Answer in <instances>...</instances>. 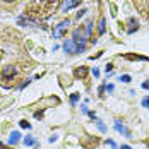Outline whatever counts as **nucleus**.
Here are the masks:
<instances>
[{
	"label": "nucleus",
	"mask_w": 149,
	"mask_h": 149,
	"mask_svg": "<svg viewBox=\"0 0 149 149\" xmlns=\"http://www.w3.org/2000/svg\"><path fill=\"white\" fill-rule=\"evenodd\" d=\"M69 26H70V19H63L58 26H55V28H53V38H62V36L67 33Z\"/></svg>",
	"instance_id": "f257e3e1"
},
{
	"label": "nucleus",
	"mask_w": 149,
	"mask_h": 149,
	"mask_svg": "<svg viewBox=\"0 0 149 149\" xmlns=\"http://www.w3.org/2000/svg\"><path fill=\"white\" fill-rule=\"evenodd\" d=\"M88 38H89V34L86 33V29H75L72 33V40H74L75 43H86Z\"/></svg>",
	"instance_id": "f03ea898"
},
{
	"label": "nucleus",
	"mask_w": 149,
	"mask_h": 149,
	"mask_svg": "<svg viewBox=\"0 0 149 149\" xmlns=\"http://www.w3.org/2000/svg\"><path fill=\"white\" fill-rule=\"evenodd\" d=\"M113 125H115V130H117L118 134L125 135V137H132V132H130L123 123H120V120H115V123H113Z\"/></svg>",
	"instance_id": "7ed1b4c3"
},
{
	"label": "nucleus",
	"mask_w": 149,
	"mask_h": 149,
	"mask_svg": "<svg viewBox=\"0 0 149 149\" xmlns=\"http://www.w3.org/2000/svg\"><path fill=\"white\" fill-rule=\"evenodd\" d=\"M62 48H63V52H65L67 55H75V43H74V40H67V41H63Z\"/></svg>",
	"instance_id": "20e7f679"
},
{
	"label": "nucleus",
	"mask_w": 149,
	"mask_h": 149,
	"mask_svg": "<svg viewBox=\"0 0 149 149\" xmlns=\"http://www.w3.org/2000/svg\"><path fill=\"white\" fill-rule=\"evenodd\" d=\"M15 74H17V69L12 67V65H7V67L2 69V77H3V79H12Z\"/></svg>",
	"instance_id": "39448f33"
},
{
	"label": "nucleus",
	"mask_w": 149,
	"mask_h": 149,
	"mask_svg": "<svg viewBox=\"0 0 149 149\" xmlns=\"http://www.w3.org/2000/svg\"><path fill=\"white\" fill-rule=\"evenodd\" d=\"M81 2H82V0H65V2H63V5H62V12H69L70 9L77 7Z\"/></svg>",
	"instance_id": "423d86ee"
},
{
	"label": "nucleus",
	"mask_w": 149,
	"mask_h": 149,
	"mask_svg": "<svg viewBox=\"0 0 149 149\" xmlns=\"http://www.w3.org/2000/svg\"><path fill=\"white\" fill-rule=\"evenodd\" d=\"M137 29H139V21L134 19V17H130V19H129V28H127V33H129V34H132V33L137 31Z\"/></svg>",
	"instance_id": "0eeeda50"
},
{
	"label": "nucleus",
	"mask_w": 149,
	"mask_h": 149,
	"mask_svg": "<svg viewBox=\"0 0 149 149\" xmlns=\"http://www.w3.org/2000/svg\"><path fill=\"white\" fill-rule=\"evenodd\" d=\"M19 141H21V134H19L17 130H14V132L10 134V137H9V144H10V146H15Z\"/></svg>",
	"instance_id": "6e6552de"
},
{
	"label": "nucleus",
	"mask_w": 149,
	"mask_h": 149,
	"mask_svg": "<svg viewBox=\"0 0 149 149\" xmlns=\"http://www.w3.org/2000/svg\"><path fill=\"white\" fill-rule=\"evenodd\" d=\"M104 31H106V19L101 17V19H100V26H98V33H100V34H104Z\"/></svg>",
	"instance_id": "1a4fd4ad"
},
{
	"label": "nucleus",
	"mask_w": 149,
	"mask_h": 149,
	"mask_svg": "<svg viewBox=\"0 0 149 149\" xmlns=\"http://www.w3.org/2000/svg\"><path fill=\"white\" fill-rule=\"evenodd\" d=\"M86 74H88V69L86 67H79L75 70V77H86Z\"/></svg>",
	"instance_id": "9d476101"
},
{
	"label": "nucleus",
	"mask_w": 149,
	"mask_h": 149,
	"mask_svg": "<svg viewBox=\"0 0 149 149\" xmlns=\"http://www.w3.org/2000/svg\"><path fill=\"white\" fill-rule=\"evenodd\" d=\"M82 52H86V43H75V53H82Z\"/></svg>",
	"instance_id": "9b49d317"
},
{
	"label": "nucleus",
	"mask_w": 149,
	"mask_h": 149,
	"mask_svg": "<svg viewBox=\"0 0 149 149\" xmlns=\"http://www.w3.org/2000/svg\"><path fill=\"white\" fill-rule=\"evenodd\" d=\"M94 123H96V127H98V130H100V132H103V134L106 132V125H104L101 120H96Z\"/></svg>",
	"instance_id": "f8f14e48"
},
{
	"label": "nucleus",
	"mask_w": 149,
	"mask_h": 149,
	"mask_svg": "<svg viewBox=\"0 0 149 149\" xmlns=\"http://www.w3.org/2000/svg\"><path fill=\"white\" fill-rule=\"evenodd\" d=\"M79 98H81V94H79V93H74V94H70V103H72V106H75V104H77Z\"/></svg>",
	"instance_id": "ddd939ff"
},
{
	"label": "nucleus",
	"mask_w": 149,
	"mask_h": 149,
	"mask_svg": "<svg viewBox=\"0 0 149 149\" xmlns=\"http://www.w3.org/2000/svg\"><path fill=\"white\" fill-rule=\"evenodd\" d=\"M24 144H26V146H34V144H36V139H34V137H26V139H24Z\"/></svg>",
	"instance_id": "4468645a"
},
{
	"label": "nucleus",
	"mask_w": 149,
	"mask_h": 149,
	"mask_svg": "<svg viewBox=\"0 0 149 149\" xmlns=\"http://www.w3.org/2000/svg\"><path fill=\"white\" fill-rule=\"evenodd\" d=\"M120 81H122V82H125V84H129V82L132 81V77H130L129 74H123V75H120Z\"/></svg>",
	"instance_id": "2eb2a0df"
},
{
	"label": "nucleus",
	"mask_w": 149,
	"mask_h": 149,
	"mask_svg": "<svg viewBox=\"0 0 149 149\" xmlns=\"http://www.w3.org/2000/svg\"><path fill=\"white\" fill-rule=\"evenodd\" d=\"M19 125H21L22 129H28V130L31 129V123H29V122H26V120H21V122H19Z\"/></svg>",
	"instance_id": "dca6fc26"
},
{
	"label": "nucleus",
	"mask_w": 149,
	"mask_h": 149,
	"mask_svg": "<svg viewBox=\"0 0 149 149\" xmlns=\"http://www.w3.org/2000/svg\"><path fill=\"white\" fill-rule=\"evenodd\" d=\"M104 72H106V74H111V72H113V63H106V65H104Z\"/></svg>",
	"instance_id": "f3484780"
},
{
	"label": "nucleus",
	"mask_w": 149,
	"mask_h": 149,
	"mask_svg": "<svg viewBox=\"0 0 149 149\" xmlns=\"http://www.w3.org/2000/svg\"><path fill=\"white\" fill-rule=\"evenodd\" d=\"M104 91H106V86H104V84H101V86L98 88V94H100V96H104Z\"/></svg>",
	"instance_id": "a211bd4d"
},
{
	"label": "nucleus",
	"mask_w": 149,
	"mask_h": 149,
	"mask_svg": "<svg viewBox=\"0 0 149 149\" xmlns=\"http://www.w3.org/2000/svg\"><path fill=\"white\" fill-rule=\"evenodd\" d=\"M91 31H93V21H89V22L86 24V33H88V34H91Z\"/></svg>",
	"instance_id": "6ab92c4d"
},
{
	"label": "nucleus",
	"mask_w": 149,
	"mask_h": 149,
	"mask_svg": "<svg viewBox=\"0 0 149 149\" xmlns=\"http://www.w3.org/2000/svg\"><path fill=\"white\" fill-rule=\"evenodd\" d=\"M106 144H110V146H111L113 149H118V146L115 144V141H113V139H108V141H106Z\"/></svg>",
	"instance_id": "aec40b11"
},
{
	"label": "nucleus",
	"mask_w": 149,
	"mask_h": 149,
	"mask_svg": "<svg viewBox=\"0 0 149 149\" xmlns=\"http://www.w3.org/2000/svg\"><path fill=\"white\" fill-rule=\"evenodd\" d=\"M142 106H144V108H148V110H149V96H146V98L142 100Z\"/></svg>",
	"instance_id": "412c9836"
},
{
	"label": "nucleus",
	"mask_w": 149,
	"mask_h": 149,
	"mask_svg": "<svg viewBox=\"0 0 149 149\" xmlns=\"http://www.w3.org/2000/svg\"><path fill=\"white\" fill-rule=\"evenodd\" d=\"M115 91V86L113 84H106V93H113Z\"/></svg>",
	"instance_id": "4be33fe9"
},
{
	"label": "nucleus",
	"mask_w": 149,
	"mask_h": 149,
	"mask_svg": "<svg viewBox=\"0 0 149 149\" xmlns=\"http://www.w3.org/2000/svg\"><path fill=\"white\" fill-rule=\"evenodd\" d=\"M81 111H82L84 115H88V113H89V110H88V106H86V104H81Z\"/></svg>",
	"instance_id": "5701e85b"
},
{
	"label": "nucleus",
	"mask_w": 149,
	"mask_h": 149,
	"mask_svg": "<svg viewBox=\"0 0 149 149\" xmlns=\"http://www.w3.org/2000/svg\"><path fill=\"white\" fill-rule=\"evenodd\" d=\"M29 82H31V79H26V81H24V82H22V84L19 86V89H24V88H26V86H28Z\"/></svg>",
	"instance_id": "b1692460"
},
{
	"label": "nucleus",
	"mask_w": 149,
	"mask_h": 149,
	"mask_svg": "<svg viewBox=\"0 0 149 149\" xmlns=\"http://www.w3.org/2000/svg\"><path fill=\"white\" fill-rule=\"evenodd\" d=\"M86 12H88V10H86V9H81V10H79V12H77V19H81V17H82V15L86 14Z\"/></svg>",
	"instance_id": "393cba45"
},
{
	"label": "nucleus",
	"mask_w": 149,
	"mask_h": 149,
	"mask_svg": "<svg viewBox=\"0 0 149 149\" xmlns=\"http://www.w3.org/2000/svg\"><path fill=\"white\" fill-rule=\"evenodd\" d=\"M142 89H149V81H144L142 82Z\"/></svg>",
	"instance_id": "a878e982"
},
{
	"label": "nucleus",
	"mask_w": 149,
	"mask_h": 149,
	"mask_svg": "<svg viewBox=\"0 0 149 149\" xmlns=\"http://www.w3.org/2000/svg\"><path fill=\"white\" fill-rule=\"evenodd\" d=\"M93 75H94V77H100V70H98V69H93Z\"/></svg>",
	"instance_id": "bb28decb"
},
{
	"label": "nucleus",
	"mask_w": 149,
	"mask_h": 149,
	"mask_svg": "<svg viewBox=\"0 0 149 149\" xmlns=\"http://www.w3.org/2000/svg\"><path fill=\"white\" fill-rule=\"evenodd\" d=\"M88 115H89V117H91V118H93V120H96V113H94V111H89Z\"/></svg>",
	"instance_id": "cd10ccee"
},
{
	"label": "nucleus",
	"mask_w": 149,
	"mask_h": 149,
	"mask_svg": "<svg viewBox=\"0 0 149 149\" xmlns=\"http://www.w3.org/2000/svg\"><path fill=\"white\" fill-rule=\"evenodd\" d=\"M34 117H36V118H41V117H43V113H41V111H36V113H34Z\"/></svg>",
	"instance_id": "c85d7f7f"
},
{
	"label": "nucleus",
	"mask_w": 149,
	"mask_h": 149,
	"mask_svg": "<svg viewBox=\"0 0 149 149\" xmlns=\"http://www.w3.org/2000/svg\"><path fill=\"white\" fill-rule=\"evenodd\" d=\"M57 139H58V137H57V135H52V137H50V139H48V141H50V142H55V141H57Z\"/></svg>",
	"instance_id": "c756f323"
},
{
	"label": "nucleus",
	"mask_w": 149,
	"mask_h": 149,
	"mask_svg": "<svg viewBox=\"0 0 149 149\" xmlns=\"http://www.w3.org/2000/svg\"><path fill=\"white\" fill-rule=\"evenodd\" d=\"M120 149H132V148H130V146H127V144H123V146H122Z\"/></svg>",
	"instance_id": "7c9ffc66"
},
{
	"label": "nucleus",
	"mask_w": 149,
	"mask_h": 149,
	"mask_svg": "<svg viewBox=\"0 0 149 149\" xmlns=\"http://www.w3.org/2000/svg\"><path fill=\"white\" fill-rule=\"evenodd\" d=\"M0 149H10V148H5V146H3V144L0 142Z\"/></svg>",
	"instance_id": "2f4dec72"
},
{
	"label": "nucleus",
	"mask_w": 149,
	"mask_h": 149,
	"mask_svg": "<svg viewBox=\"0 0 149 149\" xmlns=\"http://www.w3.org/2000/svg\"><path fill=\"white\" fill-rule=\"evenodd\" d=\"M3 2H14V0H3Z\"/></svg>",
	"instance_id": "473e14b6"
}]
</instances>
